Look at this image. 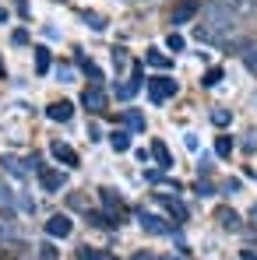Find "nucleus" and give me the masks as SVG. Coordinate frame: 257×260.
Masks as SVG:
<instances>
[{
	"mask_svg": "<svg viewBox=\"0 0 257 260\" xmlns=\"http://www.w3.org/2000/svg\"><path fill=\"white\" fill-rule=\"evenodd\" d=\"M236 32V14L222 4V0H212L201 7V18L194 25V36L197 43H208V46H225Z\"/></svg>",
	"mask_w": 257,
	"mask_h": 260,
	"instance_id": "1",
	"label": "nucleus"
},
{
	"mask_svg": "<svg viewBox=\"0 0 257 260\" xmlns=\"http://www.w3.org/2000/svg\"><path fill=\"white\" fill-rule=\"evenodd\" d=\"M148 85V99L155 102V106H162V102H169L173 95L180 91V85L173 81V78H166V74H159V78H152V81H145Z\"/></svg>",
	"mask_w": 257,
	"mask_h": 260,
	"instance_id": "2",
	"label": "nucleus"
},
{
	"mask_svg": "<svg viewBox=\"0 0 257 260\" xmlns=\"http://www.w3.org/2000/svg\"><path fill=\"white\" fill-rule=\"evenodd\" d=\"M106 102H109V99H106V91H102L99 81H92V85L81 91V106H85L88 113H106Z\"/></svg>",
	"mask_w": 257,
	"mask_h": 260,
	"instance_id": "3",
	"label": "nucleus"
},
{
	"mask_svg": "<svg viewBox=\"0 0 257 260\" xmlns=\"http://www.w3.org/2000/svg\"><path fill=\"white\" fill-rule=\"evenodd\" d=\"M197 14H201V0H180V4L173 7L169 21H173V25H190Z\"/></svg>",
	"mask_w": 257,
	"mask_h": 260,
	"instance_id": "4",
	"label": "nucleus"
},
{
	"mask_svg": "<svg viewBox=\"0 0 257 260\" xmlns=\"http://www.w3.org/2000/svg\"><path fill=\"white\" fill-rule=\"evenodd\" d=\"M39 183H43L46 193H60L64 183H67V176L60 173V169H39Z\"/></svg>",
	"mask_w": 257,
	"mask_h": 260,
	"instance_id": "5",
	"label": "nucleus"
},
{
	"mask_svg": "<svg viewBox=\"0 0 257 260\" xmlns=\"http://www.w3.org/2000/svg\"><path fill=\"white\" fill-rule=\"evenodd\" d=\"M137 221H141V229L152 232V236H169V225L159 215H152V211H137Z\"/></svg>",
	"mask_w": 257,
	"mask_h": 260,
	"instance_id": "6",
	"label": "nucleus"
},
{
	"mask_svg": "<svg viewBox=\"0 0 257 260\" xmlns=\"http://www.w3.org/2000/svg\"><path fill=\"white\" fill-rule=\"evenodd\" d=\"M71 229H74V225H71V218H67V215H53L49 221H46V232H49L53 239H67Z\"/></svg>",
	"mask_w": 257,
	"mask_h": 260,
	"instance_id": "7",
	"label": "nucleus"
},
{
	"mask_svg": "<svg viewBox=\"0 0 257 260\" xmlns=\"http://www.w3.org/2000/svg\"><path fill=\"white\" fill-rule=\"evenodd\" d=\"M215 218H218V225H222L225 232H240V229H243V221H240V215H236L233 208H218Z\"/></svg>",
	"mask_w": 257,
	"mask_h": 260,
	"instance_id": "8",
	"label": "nucleus"
},
{
	"mask_svg": "<svg viewBox=\"0 0 257 260\" xmlns=\"http://www.w3.org/2000/svg\"><path fill=\"white\" fill-rule=\"evenodd\" d=\"M46 116L56 120V123H67V120L74 116V106H71V102H53V106L46 109Z\"/></svg>",
	"mask_w": 257,
	"mask_h": 260,
	"instance_id": "9",
	"label": "nucleus"
},
{
	"mask_svg": "<svg viewBox=\"0 0 257 260\" xmlns=\"http://www.w3.org/2000/svg\"><path fill=\"white\" fill-rule=\"evenodd\" d=\"M53 158H56V162H64V166H78V151H74L71 144H64V141H56V144H53Z\"/></svg>",
	"mask_w": 257,
	"mask_h": 260,
	"instance_id": "10",
	"label": "nucleus"
},
{
	"mask_svg": "<svg viewBox=\"0 0 257 260\" xmlns=\"http://www.w3.org/2000/svg\"><path fill=\"white\" fill-rule=\"evenodd\" d=\"M159 201L166 204V211H169L176 221H187V204H183V201H176V197H166V193H159Z\"/></svg>",
	"mask_w": 257,
	"mask_h": 260,
	"instance_id": "11",
	"label": "nucleus"
},
{
	"mask_svg": "<svg viewBox=\"0 0 257 260\" xmlns=\"http://www.w3.org/2000/svg\"><path fill=\"white\" fill-rule=\"evenodd\" d=\"M152 155H155L159 169H173V155H169V148H166L162 141H155V144H152Z\"/></svg>",
	"mask_w": 257,
	"mask_h": 260,
	"instance_id": "12",
	"label": "nucleus"
},
{
	"mask_svg": "<svg viewBox=\"0 0 257 260\" xmlns=\"http://www.w3.org/2000/svg\"><path fill=\"white\" fill-rule=\"evenodd\" d=\"M0 166H4V173L18 176V179H21V176H28V169H25V162H18L14 155H4V158H0Z\"/></svg>",
	"mask_w": 257,
	"mask_h": 260,
	"instance_id": "13",
	"label": "nucleus"
},
{
	"mask_svg": "<svg viewBox=\"0 0 257 260\" xmlns=\"http://www.w3.org/2000/svg\"><path fill=\"white\" fill-rule=\"evenodd\" d=\"M222 4H225L236 18H240V14H250V11L257 7V0H222Z\"/></svg>",
	"mask_w": 257,
	"mask_h": 260,
	"instance_id": "14",
	"label": "nucleus"
},
{
	"mask_svg": "<svg viewBox=\"0 0 257 260\" xmlns=\"http://www.w3.org/2000/svg\"><path fill=\"white\" fill-rule=\"evenodd\" d=\"M137 88H141V74H134L130 81H124V85L117 88V99H134V95H137Z\"/></svg>",
	"mask_w": 257,
	"mask_h": 260,
	"instance_id": "15",
	"label": "nucleus"
},
{
	"mask_svg": "<svg viewBox=\"0 0 257 260\" xmlns=\"http://www.w3.org/2000/svg\"><path fill=\"white\" fill-rule=\"evenodd\" d=\"M109 144H113V151H130V134L127 130H113L109 134Z\"/></svg>",
	"mask_w": 257,
	"mask_h": 260,
	"instance_id": "16",
	"label": "nucleus"
},
{
	"mask_svg": "<svg viewBox=\"0 0 257 260\" xmlns=\"http://www.w3.org/2000/svg\"><path fill=\"white\" fill-rule=\"evenodd\" d=\"M88 221L99 225V229H113V225H120V218H109V215H102V211H88Z\"/></svg>",
	"mask_w": 257,
	"mask_h": 260,
	"instance_id": "17",
	"label": "nucleus"
},
{
	"mask_svg": "<svg viewBox=\"0 0 257 260\" xmlns=\"http://www.w3.org/2000/svg\"><path fill=\"white\" fill-rule=\"evenodd\" d=\"M233 148H236V144H233V137H229V134H222V137L215 141V155H218V158H229V155H233Z\"/></svg>",
	"mask_w": 257,
	"mask_h": 260,
	"instance_id": "18",
	"label": "nucleus"
},
{
	"mask_svg": "<svg viewBox=\"0 0 257 260\" xmlns=\"http://www.w3.org/2000/svg\"><path fill=\"white\" fill-rule=\"evenodd\" d=\"M99 193H102V204H106L109 211H117V218H120V211H124V201H120L113 190H99Z\"/></svg>",
	"mask_w": 257,
	"mask_h": 260,
	"instance_id": "19",
	"label": "nucleus"
},
{
	"mask_svg": "<svg viewBox=\"0 0 257 260\" xmlns=\"http://www.w3.org/2000/svg\"><path fill=\"white\" fill-rule=\"evenodd\" d=\"M14 204H18V197H14V190H11V186H7V183L0 179V208H7V211H11Z\"/></svg>",
	"mask_w": 257,
	"mask_h": 260,
	"instance_id": "20",
	"label": "nucleus"
},
{
	"mask_svg": "<svg viewBox=\"0 0 257 260\" xmlns=\"http://www.w3.org/2000/svg\"><path fill=\"white\" fill-rule=\"evenodd\" d=\"M46 71H49V49L39 46L36 49V74H46Z\"/></svg>",
	"mask_w": 257,
	"mask_h": 260,
	"instance_id": "21",
	"label": "nucleus"
},
{
	"mask_svg": "<svg viewBox=\"0 0 257 260\" xmlns=\"http://www.w3.org/2000/svg\"><path fill=\"white\" fill-rule=\"evenodd\" d=\"M145 60H148L152 67H169V56H166V53H159V49H148V53H145Z\"/></svg>",
	"mask_w": 257,
	"mask_h": 260,
	"instance_id": "22",
	"label": "nucleus"
},
{
	"mask_svg": "<svg viewBox=\"0 0 257 260\" xmlns=\"http://www.w3.org/2000/svg\"><path fill=\"white\" fill-rule=\"evenodd\" d=\"M124 123H127L130 130H145V116L134 113V109H127V113H124Z\"/></svg>",
	"mask_w": 257,
	"mask_h": 260,
	"instance_id": "23",
	"label": "nucleus"
},
{
	"mask_svg": "<svg viewBox=\"0 0 257 260\" xmlns=\"http://www.w3.org/2000/svg\"><path fill=\"white\" fill-rule=\"evenodd\" d=\"M212 123H215V127H229V123H233V116H229L225 109H212Z\"/></svg>",
	"mask_w": 257,
	"mask_h": 260,
	"instance_id": "24",
	"label": "nucleus"
},
{
	"mask_svg": "<svg viewBox=\"0 0 257 260\" xmlns=\"http://www.w3.org/2000/svg\"><path fill=\"white\" fill-rule=\"evenodd\" d=\"M243 63H247V71H250V74H257V46H250V49L243 53Z\"/></svg>",
	"mask_w": 257,
	"mask_h": 260,
	"instance_id": "25",
	"label": "nucleus"
},
{
	"mask_svg": "<svg viewBox=\"0 0 257 260\" xmlns=\"http://www.w3.org/2000/svg\"><path fill=\"white\" fill-rule=\"evenodd\" d=\"M218 81H222V71H218V67H212V71H208V74L201 78V85H205V88H215Z\"/></svg>",
	"mask_w": 257,
	"mask_h": 260,
	"instance_id": "26",
	"label": "nucleus"
},
{
	"mask_svg": "<svg viewBox=\"0 0 257 260\" xmlns=\"http://www.w3.org/2000/svg\"><path fill=\"white\" fill-rule=\"evenodd\" d=\"M81 260H117L113 253H102V250H95V253H88V246L81 250Z\"/></svg>",
	"mask_w": 257,
	"mask_h": 260,
	"instance_id": "27",
	"label": "nucleus"
},
{
	"mask_svg": "<svg viewBox=\"0 0 257 260\" xmlns=\"http://www.w3.org/2000/svg\"><path fill=\"white\" fill-rule=\"evenodd\" d=\"M39 260H56V246L53 243H43L39 246Z\"/></svg>",
	"mask_w": 257,
	"mask_h": 260,
	"instance_id": "28",
	"label": "nucleus"
},
{
	"mask_svg": "<svg viewBox=\"0 0 257 260\" xmlns=\"http://www.w3.org/2000/svg\"><path fill=\"white\" fill-rule=\"evenodd\" d=\"M85 21L92 25V28H95V32H102V28H106V21H102V14H88V11H85Z\"/></svg>",
	"mask_w": 257,
	"mask_h": 260,
	"instance_id": "29",
	"label": "nucleus"
},
{
	"mask_svg": "<svg viewBox=\"0 0 257 260\" xmlns=\"http://www.w3.org/2000/svg\"><path fill=\"white\" fill-rule=\"evenodd\" d=\"M166 46H169L173 53H180V49H183V36H176V32H169V39H166Z\"/></svg>",
	"mask_w": 257,
	"mask_h": 260,
	"instance_id": "30",
	"label": "nucleus"
},
{
	"mask_svg": "<svg viewBox=\"0 0 257 260\" xmlns=\"http://www.w3.org/2000/svg\"><path fill=\"white\" fill-rule=\"evenodd\" d=\"M197 193H201V197H212V193H215V186L208 183V179H197Z\"/></svg>",
	"mask_w": 257,
	"mask_h": 260,
	"instance_id": "31",
	"label": "nucleus"
},
{
	"mask_svg": "<svg viewBox=\"0 0 257 260\" xmlns=\"http://www.w3.org/2000/svg\"><path fill=\"white\" fill-rule=\"evenodd\" d=\"M113 63H117V71L127 63V56H124V49H113Z\"/></svg>",
	"mask_w": 257,
	"mask_h": 260,
	"instance_id": "32",
	"label": "nucleus"
},
{
	"mask_svg": "<svg viewBox=\"0 0 257 260\" xmlns=\"http://www.w3.org/2000/svg\"><path fill=\"white\" fill-rule=\"evenodd\" d=\"M56 78H64V81H71V78H74V71H71V67L64 63V67H56Z\"/></svg>",
	"mask_w": 257,
	"mask_h": 260,
	"instance_id": "33",
	"label": "nucleus"
},
{
	"mask_svg": "<svg viewBox=\"0 0 257 260\" xmlns=\"http://www.w3.org/2000/svg\"><path fill=\"white\" fill-rule=\"evenodd\" d=\"M130 260H159V257H155L152 250H137V253H134V257H130Z\"/></svg>",
	"mask_w": 257,
	"mask_h": 260,
	"instance_id": "34",
	"label": "nucleus"
},
{
	"mask_svg": "<svg viewBox=\"0 0 257 260\" xmlns=\"http://www.w3.org/2000/svg\"><path fill=\"white\" fill-rule=\"evenodd\" d=\"M243 148H247V151H254V148H257V134H250V137L243 141Z\"/></svg>",
	"mask_w": 257,
	"mask_h": 260,
	"instance_id": "35",
	"label": "nucleus"
},
{
	"mask_svg": "<svg viewBox=\"0 0 257 260\" xmlns=\"http://www.w3.org/2000/svg\"><path fill=\"white\" fill-rule=\"evenodd\" d=\"M0 21H7V7H0Z\"/></svg>",
	"mask_w": 257,
	"mask_h": 260,
	"instance_id": "36",
	"label": "nucleus"
},
{
	"mask_svg": "<svg viewBox=\"0 0 257 260\" xmlns=\"http://www.w3.org/2000/svg\"><path fill=\"white\" fill-rule=\"evenodd\" d=\"M243 260H257V257H254V253H243Z\"/></svg>",
	"mask_w": 257,
	"mask_h": 260,
	"instance_id": "37",
	"label": "nucleus"
},
{
	"mask_svg": "<svg viewBox=\"0 0 257 260\" xmlns=\"http://www.w3.org/2000/svg\"><path fill=\"white\" fill-rule=\"evenodd\" d=\"M4 74H7V71H4V63H0V78H4Z\"/></svg>",
	"mask_w": 257,
	"mask_h": 260,
	"instance_id": "38",
	"label": "nucleus"
},
{
	"mask_svg": "<svg viewBox=\"0 0 257 260\" xmlns=\"http://www.w3.org/2000/svg\"><path fill=\"white\" fill-rule=\"evenodd\" d=\"M254 218H257V204H254Z\"/></svg>",
	"mask_w": 257,
	"mask_h": 260,
	"instance_id": "39",
	"label": "nucleus"
},
{
	"mask_svg": "<svg viewBox=\"0 0 257 260\" xmlns=\"http://www.w3.org/2000/svg\"><path fill=\"white\" fill-rule=\"evenodd\" d=\"M169 260H183V257H169Z\"/></svg>",
	"mask_w": 257,
	"mask_h": 260,
	"instance_id": "40",
	"label": "nucleus"
}]
</instances>
